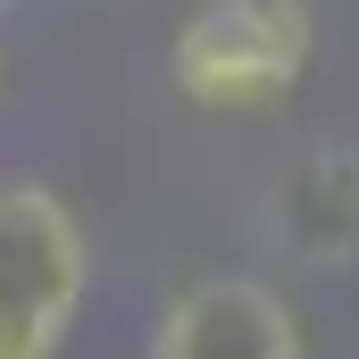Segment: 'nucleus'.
Segmentation results:
<instances>
[{"label": "nucleus", "mask_w": 359, "mask_h": 359, "mask_svg": "<svg viewBox=\"0 0 359 359\" xmlns=\"http://www.w3.org/2000/svg\"><path fill=\"white\" fill-rule=\"evenodd\" d=\"M318 67L309 0H201L168 42V76L209 117H268Z\"/></svg>", "instance_id": "nucleus-1"}, {"label": "nucleus", "mask_w": 359, "mask_h": 359, "mask_svg": "<svg viewBox=\"0 0 359 359\" xmlns=\"http://www.w3.org/2000/svg\"><path fill=\"white\" fill-rule=\"evenodd\" d=\"M92 301V234L67 192L0 176V359H67Z\"/></svg>", "instance_id": "nucleus-2"}, {"label": "nucleus", "mask_w": 359, "mask_h": 359, "mask_svg": "<svg viewBox=\"0 0 359 359\" xmlns=\"http://www.w3.org/2000/svg\"><path fill=\"white\" fill-rule=\"evenodd\" d=\"M142 359H309V334H301V309L268 276L217 268V276H192L159 309Z\"/></svg>", "instance_id": "nucleus-3"}, {"label": "nucleus", "mask_w": 359, "mask_h": 359, "mask_svg": "<svg viewBox=\"0 0 359 359\" xmlns=\"http://www.w3.org/2000/svg\"><path fill=\"white\" fill-rule=\"evenodd\" d=\"M268 234L301 268H343V259H359V151L351 142H309L276 176Z\"/></svg>", "instance_id": "nucleus-4"}]
</instances>
